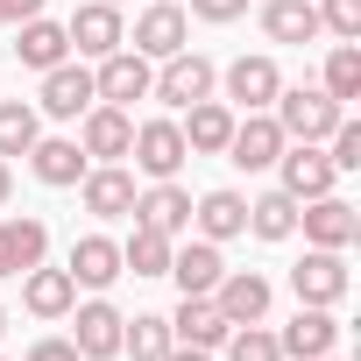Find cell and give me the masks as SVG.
<instances>
[{
  "mask_svg": "<svg viewBox=\"0 0 361 361\" xmlns=\"http://www.w3.org/2000/svg\"><path fill=\"white\" fill-rule=\"evenodd\" d=\"M71 305H78V283H71V269H50V262L22 269V312H29V319L57 326V319H71Z\"/></svg>",
  "mask_w": 361,
  "mask_h": 361,
  "instance_id": "cell-22",
  "label": "cell"
},
{
  "mask_svg": "<svg viewBox=\"0 0 361 361\" xmlns=\"http://www.w3.org/2000/svg\"><path fill=\"white\" fill-rule=\"evenodd\" d=\"M333 185H340V170L326 163L319 142H283V156H276V192H290V199L305 206V199H326Z\"/></svg>",
  "mask_w": 361,
  "mask_h": 361,
  "instance_id": "cell-10",
  "label": "cell"
},
{
  "mask_svg": "<svg viewBox=\"0 0 361 361\" xmlns=\"http://www.w3.org/2000/svg\"><path fill=\"white\" fill-rule=\"evenodd\" d=\"M163 319H170V340L206 347V354H213V347H227V333H234V326H227V312H220L213 298H177V312H163Z\"/></svg>",
  "mask_w": 361,
  "mask_h": 361,
  "instance_id": "cell-25",
  "label": "cell"
},
{
  "mask_svg": "<svg viewBox=\"0 0 361 361\" xmlns=\"http://www.w3.org/2000/svg\"><path fill=\"white\" fill-rule=\"evenodd\" d=\"M319 149H326V163H333L340 177H347V170H361V121H354V114H340V128H333Z\"/></svg>",
  "mask_w": 361,
  "mask_h": 361,
  "instance_id": "cell-35",
  "label": "cell"
},
{
  "mask_svg": "<svg viewBox=\"0 0 361 361\" xmlns=\"http://www.w3.org/2000/svg\"><path fill=\"white\" fill-rule=\"evenodd\" d=\"M347 290H354L347 248H305V262H290V298L298 305H340Z\"/></svg>",
  "mask_w": 361,
  "mask_h": 361,
  "instance_id": "cell-7",
  "label": "cell"
},
{
  "mask_svg": "<svg viewBox=\"0 0 361 361\" xmlns=\"http://www.w3.org/2000/svg\"><path fill=\"white\" fill-rule=\"evenodd\" d=\"M36 262H50V220H36V213H0V276H22V269H36Z\"/></svg>",
  "mask_w": 361,
  "mask_h": 361,
  "instance_id": "cell-20",
  "label": "cell"
},
{
  "mask_svg": "<svg viewBox=\"0 0 361 361\" xmlns=\"http://www.w3.org/2000/svg\"><path fill=\"white\" fill-rule=\"evenodd\" d=\"M128 142H135V114H128V106L92 99V106L78 114V149H85L92 163H128Z\"/></svg>",
  "mask_w": 361,
  "mask_h": 361,
  "instance_id": "cell-12",
  "label": "cell"
},
{
  "mask_svg": "<svg viewBox=\"0 0 361 361\" xmlns=\"http://www.w3.org/2000/svg\"><path fill=\"white\" fill-rule=\"evenodd\" d=\"M149 78H156V64H149L142 50H128V43L92 64V92H99L106 106H128V114H135V99H149Z\"/></svg>",
  "mask_w": 361,
  "mask_h": 361,
  "instance_id": "cell-11",
  "label": "cell"
},
{
  "mask_svg": "<svg viewBox=\"0 0 361 361\" xmlns=\"http://www.w3.org/2000/svg\"><path fill=\"white\" fill-rule=\"evenodd\" d=\"M262 36L269 43H319V8L312 0H262Z\"/></svg>",
  "mask_w": 361,
  "mask_h": 361,
  "instance_id": "cell-28",
  "label": "cell"
},
{
  "mask_svg": "<svg viewBox=\"0 0 361 361\" xmlns=\"http://www.w3.org/2000/svg\"><path fill=\"white\" fill-rule=\"evenodd\" d=\"M0 29H15V22H8V0H0Z\"/></svg>",
  "mask_w": 361,
  "mask_h": 361,
  "instance_id": "cell-42",
  "label": "cell"
},
{
  "mask_svg": "<svg viewBox=\"0 0 361 361\" xmlns=\"http://www.w3.org/2000/svg\"><path fill=\"white\" fill-rule=\"evenodd\" d=\"M163 361H213V354H206V347H185V340H170V354H163Z\"/></svg>",
  "mask_w": 361,
  "mask_h": 361,
  "instance_id": "cell-40",
  "label": "cell"
},
{
  "mask_svg": "<svg viewBox=\"0 0 361 361\" xmlns=\"http://www.w3.org/2000/svg\"><path fill=\"white\" fill-rule=\"evenodd\" d=\"M276 347H283V361H319V354H333V347H340V319H333V305H298V312L283 319Z\"/></svg>",
  "mask_w": 361,
  "mask_h": 361,
  "instance_id": "cell-17",
  "label": "cell"
},
{
  "mask_svg": "<svg viewBox=\"0 0 361 361\" xmlns=\"http://www.w3.org/2000/svg\"><path fill=\"white\" fill-rule=\"evenodd\" d=\"M192 234H199V241H241V234H248V199H241L234 185L192 199Z\"/></svg>",
  "mask_w": 361,
  "mask_h": 361,
  "instance_id": "cell-24",
  "label": "cell"
},
{
  "mask_svg": "<svg viewBox=\"0 0 361 361\" xmlns=\"http://www.w3.org/2000/svg\"><path fill=\"white\" fill-rule=\"evenodd\" d=\"M114 8H128V0H114Z\"/></svg>",
  "mask_w": 361,
  "mask_h": 361,
  "instance_id": "cell-45",
  "label": "cell"
},
{
  "mask_svg": "<svg viewBox=\"0 0 361 361\" xmlns=\"http://www.w3.org/2000/svg\"><path fill=\"white\" fill-rule=\"evenodd\" d=\"M128 156H135V177H177L185 170V128H177V114H149V121H135V142H128Z\"/></svg>",
  "mask_w": 361,
  "mask_h": 361,
  "instance_id": "cell-3",
  "label": "cell"
},
{
  "mask_svg": "<svg viewBox=\"0 0 361 361\" xmlns=\"http://www.w3.org/2000/svg\"><path fill=\"white\" fill-rule=\"evenodd\" d=\"M0 333H8V305H0Z\"/></svg>",
  "mask_w": 361,
  "mask_h": 361,
  "instance_id": "cell-43",
  "label": "cell"
},
{
  "mask_svg": "<svg viewBox=\"0 0 361 361\" xmlns=\"http://www.w3.org/2000/svg\"><path fill=\"white\" fill-rule=\"evenodd\" d=\"M64 36H71V57L99 64V57H114V50L128 43V22H121V8H114V0H78V8H71V22H64Z\"/></svg>",
  "mask_w": 361,
  "mask_h": 361,
  "instance_id": "cell-5",
  "label": "cell"
},
{
  "mask_svg": "<svg viewBox=\"0 0 361 361\" xmlns=\"http://www.w3.org/2000/svg\"><path fill=\"white\" fill-rule=\"evenodd\" d=\"M121 354H128V361H163V354H170V319H163V312H135V319L121 326Z\"/></svg>",
  "mask_w": 361,
  "mask_h": 361,
  "instance_id": "cell-33",
  "label": "cell"
},
{
  "mask_svg": "<svg viewBox=\"0 0 361 361\" xmlns=\"http://www.w3.org/2000/svg\"><path fill=\"white\" fill-rule=\"evenodd\" d=\"M227 361H283V347H276L269 319H255V326H234V333H227Z\"/></svg>",
  "mask_w": 361,
  "mask_h": 361,
  "instance_id": "cell-34",
  "label": "cell"
},
{
  "mask_svg": "<svg viewBox=\"0 0 361 361\" xmlns=\"http://www.w3.org/2000/svg\"><path fill=\"white\" fill-rule=\"evenodd\" d=\"M128 50H142L149 64L192 50V15H185V0H149V8L135 15V29H128Z\"/></svg>",
  "mask_w": 361,
  "mask_h": 361,
  "instance_id": "cell-4",
  "label": "cell"
},
{
  "mask_svg": "<svg viewBox=\"0 0 361 361\" xmlns=\"http://www.w3.org/2000/svg\"><path fill=\"white\" fill-rule=\"evenodd\" d=\"M121 326H128V312L106 305V290H92L85 305H71V347L85 361H114L121 354Z\"/></svg>",
  "mask_w": 361,
  "mask_h": 361,
  "instance_id": "cell-9",
  "label": "cell"
},
{
  "mask_svg": "<svg viewBox=\"0 0 361 361\" xmlns=\"http://www.w3.org/2000/svg\"><path fill=\"white\" fill-rule=\"evenodd\" d=\"M15 29H22L15 57H22L29 71H50V64H64V57H71V36H64V22H50V15H29V22H15Z\"/></svg>",
  "mask_w": 361,
  "mask_h": 361,
  "instance_id": "cell-27",
  "label": "cell"
},
{
  "mask_svg": "<svg viewBox=\"0 0 361 361\" xmlns=\"http://www.w3.org/2000/svg\"><path fill=\"white\" fill-rule=\"evenodd\" d=\"M269 114H276L283 142H326V135L340 128V114H347V106H333L319 85H283V92L269 99Z\"/></svg>",
  "mask_w": 361,
  "mask_h": 361,
  "instance_id": "cell-2",
  "label": "cell"
},
{
  "mask_svg": "<svg viewBox=\"0 0 361 361\" xmlns=\"http://www.w3.org/2000/svg\"><path fill=\"white\" fill-rule=\"evenodd\" d=\"M234 170H276V156H283V128H276V114H234V135H227V149H220Z\"/></svg>",
  "mask_w": 361,
  "mask_h": 361,
  "instance_id": "cell-13",
  "label": "cell"
},
{
  "mask_svg": "<svg viewBox=\"0 0 361 361\" xmlns=\"http://www.w3.org/2000/svg\"><path fill=\"white\" fill-rule=\"evenodd\" d=\"M50 0H8V22H29V15H43Z\"/></svg>",
  "mask_w": 361,
  "mask_h": 361,
  "instance_id": "cell-39",
  "label": "cell"
},
{
  "mask_svg": "<svg viewBox=\"0 0 361 361\" xmlns=\"http://www.w3.org/2000/svg\"><path fill=\"white\" fill-rule=\"evenodd\" d=\"M283 92V71H276V57H234L227 71H220V99L234 106V114H269V99Z\"/></svg>",
  "mask_w": 361,
  "mask_h": 361,
  "instance_id": "cell-6",
  "label": "cell"
},
{
  "mask_svg": "<svg viewBox=\"0 0 361 361\" xmlns=\"http://www.w3.org/2000/svg\"><path fill=\"white\" fill-rule=\"evenodd\" d=\"M192 15H199V22H213V29H227V22H241V15H248V0H192Z\"/></svg>",
  "mask_w": 361,
  "mask_h": 361,
  "instance_id": "cell-38",
  "label": "cell"
},
{
  "mask_svg": "<svg viewBox=\"0 0 361 361\" xmlns=\"http://www.w3.org/2000/svg\"><path fill=\"white\" fill-rule=\"evenodd\" d=\"M177 128H185V149H192V156H220V149H227V135H234V106L213 92V99L185 106V121H177Z\"/></svg>",
  "mask_w": 361,
  "mask_h": 361,
  "instance_id": "cell-26",
  "label": "cell"
},
{
  "mask_svg": "<svg viewBox=\"0 0 361 361\" xmlns=\"http://www.w3.org/2000/svg\"><path fill=\"white\" fill-rule=\"evenodd\" d=\"M319 92H326L333 106H354V99H361V43H333V50H326Z\"/></svg>",
  "mask_w": 361,
  "mask_h": 361,
  "instance_id": "cell-30",
  "label": "cell"
},
{
  "mask_svg": "<svg viewBox=\"0 0 361 361\" xmlns=\"http://www.w3.org/2000/svg\"><path fill=\"white\" fill-rule=\"evenodd\" d=\"M22 361H85V354L71 347V333H43V340H36V347H29Z\"/></svg>",
  "mask_w": 361,
  "mask_h": 361,
  "instance_id": "cell-37",
  "label": "cell"
},
{
  "mask_svg": "<svg viewBox=\"0 0 361 361\" xmlns=\"http://www.w3.org/2000/svg\"><path fill=\"white\" fill-rule=\"evenodd\" d=\"M213 305L227 312V326H255V319H269L276 283H269L262 269H227V276L213 283Z\"/></svg>",
  "mask_w": 361,
  "mask_h": 361,
  "instance_id": "cell-19",
  "label": "cell"
},
{
  "mask_svg": "<svg viewBox=\"0 0 361 361\" xmlns=\"http://www.w3.org/2000/svg\"><path fill=\"white\" fill-rule=\"evenodd\" d=\"M319 8V29L333 43H361V0H312Z\"/></svg>",
  "mask_w": 361,
  "mask_h": 361,
  "instance_id": "cell-36",
  "label": "cell"
},
{
  "mask_svg": "<svg viewBox=\"0 0 361 361\" xmlns=\"http://www.w3.org/2000/svg\"><path fill=\"white\" fill-rule=\"evenodd\" d=\"M213 92H220V64H213L206 50H177V57H163L156 78H149V99H163L170 114H185V106H199V99H213Z\"/></svg>",
  "mask_w": 361,
  "mask_h": 361,
  "instance_id": "cell-1",
  "label": "cell"
},
{
  "mask_svg": "<svg viewBox=\"0 0 361 361\" xmlns=\"http://www.w3.org/2000/svg\"><path fill=\"white\" fill-rule=\"evenodd\" d=\"M29 170H36V185H50V192H78V177L92 170V156L78 149V135H36Z\"/></svg>",
  "mask_w": 361,
  "mask_h": 361,
  "instance_id": "cell-21",
  "label": "cell"
},
{
  "mask_svg": "<svg viewBox=\"0 0 361 361\" xmlns=\"http://www.w3.org/2000/svg\"><path fill=\"white\" fill-rule=\"evenodd\" d=\"M36 135H43V114H36V99H0V156H29L36 149Z\"/></svg>",
  "mask_w": 361,
  "mask_h": 361,
  "instance_id": "cell-32",
  "label": "cell"
},
{
  "mask_svg": "<svg viewBox=\"0 0 361 361\" xmlns=\"http://www.w3.org/2000/svg\"><path fill=\"white\" fill-rule=\"evenodd\" d=\"M128 220H142V227H156V234H170V241H185L192 234V192L177 185V177H156L149 192H135V213Z\"/></svg>",
  "mask_w": 361,
  "mask_h": 361,
  "instance_id": "cell-18",
  "label": "cell"
},
{
  "mask_svg": "<svg viewBox=\"0 0 361 361\" xmlns=\"http://www.w3.org/2000/svg\"><path fill=\"white\" fill-rule=\"evenodd\" d=\"M135 170L128 163H92L85 177H78V206L92 213V220H128L135 213Z\"/></svg>",
  "mask_w": 361,
  "mask_h": 361,
  "instance_id": "cell-14",
  "label": "cell"
},
{
  "mask_svg": "<svg viewBox=\"0 0 361 361\" xmlns=\"http://www.w3.org/2000/svg\"><path fill=\"white\" fill-rule=\"evenodd\" d=\"M298 227H305V248H354V241H361V213H354L340 192L305 199V206H298Z\"/></svg>",
  "mask_w": 361,
  "mask_h": 361,
  "instance_id": "cell-16",
  "label": "cell"
},
{
  "mask_svg": "<svg viewBox=\"0 0 361 361\" xmlns=\"http://www.w3.org/2000/svg\"><path fill=\"white\" fill-rule=\"evenodd\" d=\"M248 234H255V241H290V234H298V199H290V192L248 199Z\"/></svg>",
  "mask_w": 361,
  "mask_h": 361,
  "instance_id": "cell-31",
  "label": "cell"
},
{
  "mask_svg": "<svg viewBox=\"0 0 361 361\" xmlns=\"http://www.w3.org/2000/svg\"><path fill=\"white\" fill-rule=\"evenodd\" d=\"M8 199H15V163L0 156V206H8Z\"/></svg>",
  "mask_w": 361,
  "mask_h": 361,
  "instance_id": "cell-41",
  "label": "cell"
},
{
  "mask_svg": "<svg viewBox=\"0 0 361 361\" xmlns=\"http://www.w3.org/2000/svg\"><path fill=\"white\" fill-rule=\"evenodd\" d=\"M170 248H177L170 234H156V227L135 220L128 241H121V276H163V269H170Z\"/></svg>",
  "mask_w": 361,
  "mask_h": 361,
  "instance_id": "cell-29",
  "label": "cell"
},
{
  "mask_svg": "<svg viewBox=\"0 0 361 361\" xmlns=\"http://www.w3.org/2000/svg\"><path fill=\"white\" fill-rule=\"evenodd\" d=\"M170 283H177V298H213V283L227 276V255H220V241H199V234H185L170 248V269H163Z\"/></svg>",
  "mask_w": 361,
  "mask_h": 361,
  "instance_id": "cell-15",
  "label": "cell"
},
{
  "mask_svg": "<svg viewBox=\"0 0 361 361\" xmlns=\"http://www.w3.org/2000/svg\"><path fill=\"white\" fill-rule=\"evenodd\" d=\"M64 269H71L78 290H114L121 283V241L114 234H78L71 255H64Z\"/></svg>",
  "mask_w": 361,
  "mask_h": 361,
  "instance_id": "cell-23",
  "label": "cell"
},
{
  "mask_svg": "<svg viewBox=\"0 0 361 361\" xmlns=\"http://www.w3.org/2000/svg\"><path fill=\"white\" fill-rule=\"evenodd\" d=\"M92 99H99V92H92V64H85V57H64V64H50V71H43L36 114H43V121H78Z\"/></svg>",
  "mask_w": 361,
  "mask_h": 361,
  "instance_id": "cell-8",
  "label": "cell"
},
{
  "mask_svg": "<svg viewBox=\"0 0 361 361\" xmlns=\"http://www.w3.org/2000/svg\"><path fill=\"white\" fill-rule=\"evenodd\" d=\"M319 361H340V354H319Z\"/></svg>",
  "mask_w": 361,
  "mask_h": 361,
  "instance_id": "cell-44",
  "label": "cell"
}]
</instances>
